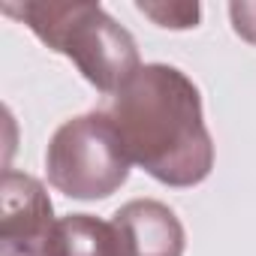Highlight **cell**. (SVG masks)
I'll use <instances>...</instances> for the list:
<instances>
[{"label": "cell", "instance_id": "3957f363", "mask_svg": "<svg viewBox=\"0 0 256 256\" xmlns=\"http://www.w3.org/2000/svg\"><path fill=\"white\" fill-rule=\"evenodd\" d=\"M130 166L133 160L106 112H88L60 124L46 151L48 184L82 202L118 193L130 178Z\"/></svg>", "mask_w": 256, "mask_h": 256}, {"label": "cell", "instance_id": "52a82bcc", "mask_svg": "<svg viewBox=\"0 0 256 256\" xmlns=\"http://www.w3.org/2000/svg\"><path fill=\"white\" fill-rule=\"evenodd\" d=\"M136 6L157 28H166V30H190L199 24V16H202L199 4H136Z\"/></svg>", "mask_w": 256, "mask_h": 256}, {"label": "cell", "instance_id": "277c9868", "mask_svg": "<svg viewBox=\"0 0 256 256\" xmlns=\"http://www.w3.org/2000/svg\"><path fill=\"white\" fill-rule=\"evenodd\" d=\"M54 208L46 187L24 172H4L0 181V253L46 256L54 232Z\"/></svg>", "mask_w": 256, "mask_h": 256}, {"label": "cell", "instance_id": "7a4b0ae2", "mask_svg": "<svg viewBox=\"0 0 256 256\" xmlns=\"http://www.w3.org/2000/svg\"><path fill=\"white\" fill-rule=\"evenodd\" d=\"M0 10L4 16L28 24L52 52L70 58L100 94H118L142 70L133 34L120 28L100 4L6 0L0 4Z\"/></svg>", "mask_w": 256, "mask_h": 256}, {"label": "cell", "instance_id": "8992f818", "mask_svg": "<svg viewBox=\"0 0 256 256\" xmlns=\"http://www.w3.org/2000/svg\"><path fill=\"white\" fill-rule=\"evenodd\" d=\"M46 256H120L114 226L90 214H66L58 220Z\"/></svg>", "mask_w": 256, "mask_h": 256}, {"label": "cell", "instance_id": "5b68a950", "mask_svg": "<svg viewBox=\"0 0 256 256\" xmlns=\"http://www.w3.org/2000/svg\"><path fill=\"white\" fill-rule=\"evenodd\" d=\"M120 256H184L187 232L178 214L157 199H133L112 217Z\"/></svg>", "mask_w": 256, "mask_h": 256}, {"label": "cell", "instance_id": "6da1fadb", "mask_svg": "<svg viewBox=\"0 0 256 256\" xmlns=\"http://www.w3.org/2000/svg\"><path fill=\"white\" fill-rule=\"evenodd\" d=\"M136 166L166 187H196L214 169L199 88L169 64H145L106 108Z\"/></svg>", "mask_w": 256, "mask_h": 256}, {"label": "cell", "instance_id": "ba28073f", "mask_svg": "<svg viewBox=\"0 0 256 256\" xmlns=\"http://www.w3.org/2000/svg\"><path fill=\"white\" fill-rule=\"evenodd\" d=\"M229 18H232V30L256 46V4H250V0H235V4H229Z\"/></svg>", "mask_w": 256, "mask_h": 256}]
</instances>
